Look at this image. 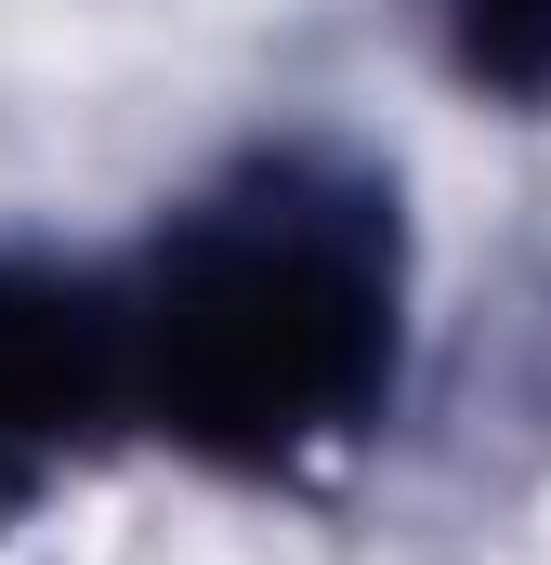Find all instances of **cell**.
Segmentation results:
<instances>
[{"label": "cell", "mask_w": 551, "mask_h": 565, "mask_svg": "<svg viewBox=\"0 0 551 565\" xmlns=\"http://www.w3.org/2000/svg\"><path fill=\"white\" fill-rule=\"evenodd\" d=\"M144 447L197 487L302 500L420 395V211L381 145L289 119L184 171L132 237Z\"/></svg>", "instance_id": "1"}, {"label": "cell", "mask_w": 551, "mask_h": 565, "mask_svg": "<svg viewBox=\"0 0 551 565\" xmlns=\"http://www.w3.org/2000/svg\"><path fill=\"white\" fill-rule=\"evenodd\" d=\"M119 447H144L119 250L0 224V540H26L53 500H79Z\"/></svg>", "instance_id": "2"}, {"label": "cell", "mask_w": 551, "mask_h": 565, "mask_svg": "<svg viewBox=\"0 0 551 565\" xmlns=\"http://www.w3.org/2000/svg\"><path fill=\"white\" fill-rule=\"evenodd\" d=\"M420 53L460 106L486 119H551V0H408Z\"/></svg>", "instance_id": "3"}]
</instances>
